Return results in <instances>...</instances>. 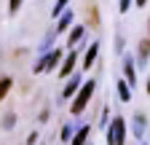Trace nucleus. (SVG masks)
<instances>
[{
    "label": "nucleus",
    "mask_w": 150,
    "mask_h": 145,
    "mask_svg": "<svg viewBox=\"0 0 150 145\" xmlns=\"http://www.w3.org/2000/svg\"><path fill=\"white\" fill-rule=\"evenodd\" d=\"M97 54H99V43H91V46H88V51H86V57H83V62H81V65H83V67H91L94 62H97Z\"/></svg>",
    "instance_id": "obj_5"
},
{
    "label": "nucleus",
    "mask_w": 150,
    "mask_h": 145,
    "mask_svg": "<svg viewBox=\"0 0 150 145\" xmlns=\"http://www.w3.org/2000/svg\"><path fill=\"white\" fill-rule=\"evenodd\" d=\"M59 137H62V142L72 140V124H64V126H62V134H59Z\"/></svg>",
    "instance_id": "obj_15"
},
{
    "label": "nucleus",
    "mask_w": 150,
    "mask_h": 145,
    "mask_svg": "<svg viewBox=\"0 0 150 145\" xmlns=\"http://www.w3.org/2000/svg\"><path fill=\"white\" fill-rule=\"evenodd\" d=\"M75 62H78V54H75V51H70V57H67V62L59 67V75L64 78V75H70V72H72V67H75Z\"/></svg>",
    "instance_id": "obj_6"
},
{
    "label": "nucleus",
    "mask_w": 150,
    "mask_h": 145,
    "mask_svg": "<svg viewBox=\"0 0 150 145\" xmlns=\"http://www.w3.org/2000/svg\"><path fill=\"white\" fill-rule=\"evenodd\" d=\"M11 126H13V113H11V116H6V129H11Z\"/></svg>",
    "instance_id": "obj_19"
},
{
    "label": "nucleus",
    "mask_w": 150,
    "mask_h": 145,
    "mask_svg": "<svg viewBox=\"0 0 150 145\" xmlns=\"http://www.w3.org/2000/svg\"><path fill=\"white\" fill-rule=\"evenodd\" d=\"M11 83H13L11 78H0V100H3V97L11 92Z\"/></svg>",
    "instance_id": "obj_14"
},
{
    "label": "nucleus",
    "mask_w": 150,
    "mask_h": 145,
    "mask_svg": "<svg viewBox=\"0 0 150 145\" xmlns=\"http://www.w3.org/2000/svg\"><path fill=\"white\" fill-rule=\"evenodd\" d=\"M78 89H81V78H78V75H70V81H67V86H64V94H62V97H72Z\"/></svg>",
    "instance_id": "obj_8"
},
{
    "label": "nucleus",
    "mask_w": 150,
    "mask_h": 145,
    "mask_svg": "<svg viewBox=\"0 0 150 145\" xmlns=\"http://www.w3.org/2000/svg\"><path fill=\"white\" fill-rule=\"evenodd\" d=\"M67 3H70V0H56V6H54V16H59V14H62V8H64Z\"/></svg>",
    "instance_id": "obj_16"
},
{
    "label": "nucleus",
    "mask_w": 150,
    "mask_h": 145,
    "mask_svg": "<svg viewBox=\"0 0 150 145\" xmlns=\"http://www.w3.org/2000/svg\"><path fill=\"white\" fill-rule=\"evenodd\" d=\"M145 89H147V94H150V78H147V83H145Z\"/></svg>",
    "instance_id": "obj_23"
},
{
    "label": "nucleus",
    "mask_w": 150,
    "mask_h": 145,
    "mask_svg": "<svg viewBox=\"0 0 150 145\" xmlns=\"http://www.w3.org/2000/svg\"><path fill=\"white\" fill-rule=\"evenodd\" d=\"M134 3H137V6H145V3H147V0H134Z\"/></svg>",
    "instance_id": "obj_22"
},
{
    "label": "nucleus",
    "mask_w": 150,
    "mask_h": 145,
    "mask_svg": "<svg viewBox=\"0 0 150 145\" xmlns=\"http://www.w3.org/2000/svg\"><path fill=\"white\" fill-rule=\"evenodd\" d=\"M27 142H30V145H35V142H38V132H32V134L27 137Z\"/></svg>",
    "instance_id": "obj_21"
},
{
    "label": "nucleus",
    "mask_w": 150,
    "mask_h": 145,
    "mask_svg": "<svg viewBox=\"0 0 150 145\" xmlns=\"http://www.w3.org/2000/svg\"><path fill=\"white\" fill-rule=\"evenodd\" d=\"M147 57H150V38H145V41L139 43V65H145Z\"/></svg>",
    "instance_id": "obj_11"
},
{
    "label": "nucleus",
    "mask_w": 150,
    "mask_h": 145,
    "mask_svg": "<svg viewBox=\"0 0 150 145\" xmlns=\"http://www.w3.org/2000/svg\"><path fill=\"white\" fill-rule=\"evenodd\" d=\"M131 132H134L137 137H142L145 134V116L139 113V116H134V129H131Z\"/></svg>",
    "instance_id": "obj_12"
},
{
    "label": "nucleus",
    "mask_w": 150,
    "mask_h": 145,
    "mask_svg": "<svg viewBox=\"0 0 150 145\" xmlns=\"http://www.w3.org/2000/svg\"><path fill=\"white\" fill-rule=\"evenodd\" d=\"M70 24H72V11H64V16H59V27H56V30H59V32H64Z\"/></svg>",
    "instance_id": "obj_13"
},
{
    "label": "nucleus",
    "mask_w": 150,
    "mask_h": 145,
    "mask_svg": "<svg viewBox=\"0 0 150 145\" xmlns=\"http://www.w3.org/2000/svg\"><path fill=\"white\" fill-rule=\"evenodd\" d=\"M123 140H126V121L118 116L107 126V145H123Z\"/></svg>",
    "instance_id": "obj_2"
},
{
    "label": "nucleus",
    "mask_w": 150,
    "mask_h": 145,
    "mask_svg": "<svg viewBox=\"0 0 150 145\" xmlns=\"http://www.w3.org/2000/svg\"><path fill=\"white\" fill-rule=\"evenodd\" d=\"M118 97H121L123 102L131 100V86H129V81H118Z\"/></svg>",
    "instance_id": "obj_9"
},
{
    "label": "nucleus",
    "mask_w": 150,
    "mask_h": 145,
    "mask_svg": "<svg viewBox=\"0 0 150 145\" xmlns=\"http://www.w3.org/2000/svg\"><path fill=\"white\" fill-rule=\"evenodd\" d=\"M83 35H86V27H72V30H70V38H67V43H70V46H75V43H78V41L83 38Z\"/></svg>",
    "instance_id": "obj_10"
},
{
    "label": "nucleus",
    "mask_w": 150,
    "mask_h": 145,
    "mask_svg": "<svg viewBox=\"0 0 150 145\" xmlns=\"http://www.w3.org/2000/svg\"><path fill=\"white\" fill-rule=\"evenodd\" d=\"M129 6H131V0H121V14H126V11H129Z\"/></svg>",
    "instance_id": "obj_18"
},
{
    "label": "nucleus",
    "mask_w": 150,
    "mask_h": 145,
    "mask_svg": "<svg viewBox=\"0 0 150 145\" xmlns=\"http://www.w3.org/2000/svg\"><path fill=\"white\" fill-rule=\"evenodd\" d=\"M123 75H126L129 86H134V83H137V70H134V62H131V57L123 59Z\"/></svg>",
    "instance_id": "obj_4"
},
{
    "label": "nucleus",
    "mask_w": 150,
    "mask_h": 145,
    "mask_svg": "<svg viewBox=\"0 0 150 145\" xmlns=\"http://www.w3.org/2000/svg\"><path fill=\"white\" fill-rule=\"evenodd\" d=\"M19 6H22V0H8V14H16Z\"/></svg>",
    "instance_id": "obj_17"
},
{
    "label": "nucleus",
    "mask_w": 150,
    "mask_h": 145,
    "mask_svg": "<svg viewBox=\"0 0 150 145\" xmlns=\"http://www.w3.org/2000/svg\"><path fill=\"white\" fill-rule=\"evenodd\" d=\"M115 48H118V51H123V38H121V35L115 38Z\"/></svg>",
    "instance_id": "obj_20"
},
{
    "label": "nucleus",
    "mask_w": 150,
    "mask_h": 145,
    "mask_svg": "<svg viewBox=\"0 0 150 145\" xmlns=\"http://www.w3.org/2000/svg\"><path fill=\"white\" fill-rule=\"evenodd\" d=\"M94 89H97V81H86V86L78 89V94H75V100H72V105H70V110H72L75 116L83 113V107L88 105V100H91V94H94Z\"/></svg>",
    "instance_id": "obj_1"
},
{
    "label": "nucleus",
    "mask_w": 150,
    "mask_h": 145,
    "mask_svg": "<svg viewBox=\"0 0 150 145\" xmlns=\"http://www.w3.org/2000/svg\"><path fill=\"white\" fill-rule=\"evenodd\" d=\"M88 132H91V126H81L78 132L72 134V140H70V145H83L86 140H88Z\"/></svg>",
    "instance_id": "obj_7"
},
{
    "label": "nucleus",
    "mask_w": 150,
    "mask_h": 145,
    "mask_svg": "<svg viewBox=\"0 0 150 145\" xmlns=\"http://www.w3.org/2000/svg\"><path fill=\"white\" fill-rule=\"evenodd\" d=\"M59 59H62V51H59V48H54V51H48L46 57H43L40 62L35 65V72H43V70H54L56 65H59Z\"/></svg>",
    "instance_id": "obj_3"
}]
</instances>
